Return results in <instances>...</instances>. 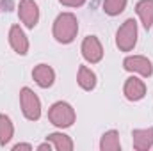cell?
Segmentation results:
<instances>
[{"label": "cell", "mask_w": 153, "mask_h": 151, "mask_svg": "<svg viewBox=\"0 0 153 151\" xmlns=\"http://www.w3.org/2000/svg\"><path fill=\"white\" fill-rule=\"evenodd\" d=\"M78 32V21L76 16L71 13H61L53 21V38L61 44L73 43Z\"/></svg>", "instance_id": "6da1fadb"}, {"label": "cell", "mask_w": 153, "mask_h": 151, "mask_svg": "<svg viewBox=\"0 0 153 151\" xmlns=\"http://www.w3.org/2000/svg\"><path fill=\"white\" fill-rule=\"evenodd\" d=\"M48 119L53 126L57 128H68L75 123L76 115H75V110L70 103L66 101H57L50 107L48 110Z\"/></svg>", "instance_id": "7a4b0ae2"}, {"label": "cell", "mask_w": 153, "mask_h": 151, "mask_svg": "<svg viewBox=\"0 0 153 151\" xmlns=\"http://www.w3.org/2000/svg\"><path fill=\"white\" fill-rule=\"evenodd\" d=\"M116 44L121 52H130L137 44V23L134 18H128L116 34Z\"/></svg>", "instance_id": "3957f363"}, {"label": "cell", "mask_w": 153, "mask_h": 151, "mask_svg": "<svg viewBox=\"0 0 153 151\" xmlns=\"http://www.w3.org/2000/svg\"><path fill=\"white\" fill-rule=\"evenodd\" d=\"M20 105H22L23 115L29 121H38L41 117V101L30 87H23L20 91Z\"/></svg>", "instance_id": "277c9868"}, {"label": "cell", "mask_w": 153, "mask_h": 151, "mask_svg": "<svg viewBox=\"0 0 153 151\" xmlns=\"http://www.w3.org/2000/svg\"><path fill=\"white\" fill-rule=\"evenodd\" d=\"M18 16L27 29H34L39 21V9L34 0H20Z\"/></svg>", "instance_id": "5b68a950"}, {"label": "cell", "mask_w": 153, "mask_h": 151, "mask_svg": "<svg viewBox=\"0 0 153 151\" xmlns=\"http://www.w3.org/2000/svg\"><path fill=\"white\" fill-rule=\"evenodd\" d=\"M82 55L91 64H96L103 59V48L96 36H87L82 41Z\"/></svg>", "instance_id": "8992f818"}, {"label": "cell", "mask_w": 153, "mask_h": 151, "mask_svg": "<svg viewBox=\"0 0 153 151\" xmlns=\"http://www.w3.org/2000/svg\"><path fill=\"white\" fill-rule=\"evenodd\" d=\"M123 66L130 73H139L143 76H152L153 75V66L152 61L143 57V55H130L123 61Z\"/></svg>", "instance_id": "52a82bcc"}, {"label": "cell", "mask_w": 153, "mask_h": 151, "mask_svg": "<svg viewBox=\"0 0 153 151\" xmlns=\"http://www.w3.org/2000/svg\"><path fill=\"white\" fill-rule=\"evenodd\" d=\"M9 44L18 55H27V52H29V39H27L25 32L22 30L20 25H13L11 27V30H9Z\"/></svg>", "instance_id": "ba28073f"}, {"label": "cell", "mask_w": 153, "mask_h": 151, "mask_svg": "<svg viewBox=\"0 0 153 151\" xmlns=\"http://www.w3.org/2000/svg\"><path fill=\"white\" fill-rule=\"evenodd\" d=\"M123 93L126 96V100L130 101H139L146 96V85L143 80H139L137 76H130L126 78L125 82V87H123Z\"/></svg>", "instance_id": "9c48e42d"}, {"label": "cell", "mask_w": 153, "mask_h": 151, "mask_svg": "<svg viewBox=\"0 0 153 151\" xmlns=\"http://www.w3.org/2000/svg\"><path fill=\"white\" fill-rule=\"evenodd\" d=\"M32 78L36 80L39 87L46 89V87H52L53 85V80H55V71L48 66V64H38L34 70H32Z\"/></svg>", "instance_id": "30bf717a"}, {"label": "cell", "mask_w": 153, "mask_h": 151, "mask_svg": "<svg viewBox=\"0 0 153 151\" xmlns=\"http://www.w3.org/2000/svg\"><path fill=\"white\" fill-rule=\"evenodd\" d=\"M132 141H134V148L137 151L152 150L153 148V128L134 130L132 132Z\"/></svg>", "instance_id": "8fae6325"}, {"label": "cell", "mask_w": 153, "mask_h": 151, "mask_svg": "<svg viewBox=\"0 0 153 151\" xmlns=\"http://www.w3.org/2000/svg\"><path fill=\"white\" fill-rule=\"evenodd\" d=\"M135 11L144 25V29L148 30L153 25V0H139L135 5Z\"/></svg>", "instance_id": "7c38bea8"}, {"label": "cell", "mask_w": 153, "mask_h": 151, "mask_svg": "<svg viewBox=\"0 0 153 151\" xmlns=\"http://www.w3.org/2000/svg\"><path fill=\"white\" fill-rule=\"evenodd\" d=\"M76 82H78V85L84 91H93L96 87V75L87 66H80L78 68V75H76Z\"/></svg>", "instance_id": "4fadbf2b"}, {"label": "cell", "mask_w": 153, "mask_h": 151, "mask_svg": "<svg viewBox=\"0 0 153 151\" xmlns=\"http://www.w3.org/2000/svg\"><path fill=\"white\" fill-rule=\"evenodd\" d=\"M100 150L102 151H119L121 142H119V133L116 130H109L102 135L100 141Z\"/></svg>", "instance_id": "5bb4252c"}, {"label": "cell", "mask_w": 153, "mask_h": 151, "mask_svg": "<svg viewBox=\"0 0 153 151\" xmlns=\"http://www.w3.org/2000/svg\"><path fill=\"white\" fill-rule=\"evenodd\" d=\"M48 141L52 142V146L57 151H71L73 150V141L68 135H64V133H59V132L50 133L48 135Z\"/></svg>", "instance_id": "9a60e30c"}, {"label": "cell", "mask_w": 153, "mask_h": 151, "mask_svg": "<svg viewBox=\"0 0 153 151\" xmlns=\"http://www.w3.org/2000/svg\"><path fill=\"white\" fill-rule=\"evenodd\" d=\"M13 133H14V126H13L9 115L0 114V146H5L13 139Z\"/></svg>", "instance_id": "2e32d148"}, {"label": "cell", "mask_w": 153, "mask_h": 151, "mask_svg": "<svg viewBox=\"0 0 153 151\" xmlns=\"http://www.w3.org/2000/svg\"><path fill=\"white\" fill-rule=\"evenodd\" d=\"M126 0H103V11L109 16H117L125 11Z\"/></svg>", "instance_id": "e0dca14e"}, {"label": "cell", "mask_w": 153, "mask_h": 151, "mask_svg": "<svg viewBox=\"0 0 153 151\" xmlns=\"http://www.w3.org/2000/svg\"><path fill=\"white\" fill-rule=\"evenodd\" d=\"M59 2L66 7H82L85 4V0H59Z\"/></svg>", "instance_id": "ac0fdd59"}, {"label": "cell", "mask_w": 153, "mask_h": 151, "mask_svg": "<svg viewBox=\"0 0 153 151\" xmlns=\"http://www.w3.org/2000/svg\"><path fill=\"white\" fill-rule=\"evenodd\" d=\"M13 150L14 151H18V150H32V146H30V144H16Z\"/></svg>", "instance_id": "d6986e66"}, {"label": "cell", "mask_w": 153, "mask_h": 151, "mask_svg": "<svg viewBox=\"0 0 153 151\" xmlns=\"http://www.w3.org/2000/svg\"><path fill=\"white\" fill-rule=\"evenodd\" d=\"M52 148H53V146H52V142H50V141H46L45 144H39V146H38V150H52Z\"/></svg>", "instance_id": "ffe728a7"}]
</instances>
